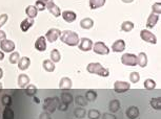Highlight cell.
I'll return each mask as SVG.
<instances>
[{"mask_svg": "<svg viewBox=\"0 0 161 119\" xmlns=\"http://www.w3.org/2000/svg\"><path fill=\"white\" fill-rule=\"evenodd\" d=\"M93 51L97 54H100V56H105V54L110 53V48L106 46L103 42L98 41L95 44H93Z\"/></svg>", "mask_w": 161, "mask_h": 119, "instance_id": "3957f363", "label": "cell"}, {"mask_svg": "<svg viewBox=\"0 0 161 119\" xmlns=\"http://www.w3.org/2000/svg\"><path fill=\"white\" fill-rule=\"evenodd\" d=\"M74 114H75V117L76 118H83L84 116H86V110H84L83 108H77L75 110V112H74Z\"/></svg>", "mask_w": 161, "mask_h": 119, "instance_id": "8d00e7d4", "label": "cell"}, {"mask_svg": "<svg viewBox=\"0 0 161 119\" xmlns=\"http://www.w3.org/2000/svg\"><path fill=\"white\" fill-rule=\"evenodd\" d=\"M60 40H61L62 43L66 44L68 46H77L79 44V36L77 32H72V30H64V32H61V35H60Z\"/></svg>", "mask_w": 161, "mask_h": 119, "instance_id": "6da1fadb", "label": "cell"}, {"mask_svg": "<svg viewBox=\"0 0 161 119\" xmlns=\"http://www.w3.org/2000/svg\"><path fill=\"white\" fill-rule=\"evenodd\" d=\"M105 4V0H90V7L92 10H97Z\"/></svg>", "mask_w": 161, "mask_h": 119, "instance_id": "d4e9b609", "label": "cell"}, {"mask_svg": "<svg viewBox=\"0 0 161 119\" xmlns=\"http://www.w3.org/2000/svg\"><path fill=\"white\" fill-rule=\"evenodd\" d=\"M58 109L60 110V111H66V110H68V103L61 102L58 105Z\"/></svg>", "mask_w": 161, "mask_h": 119, "instance_id": "ee69618b", "label": "cell"}, {"mask_svg": "<svg viewBox=\"0 0 161 119\" xmlns=\"http://www.w3.org/2000/svg\"><path fill=\"white\" fill-rule=\"evenodd\" d=\"M39 1H41V2H43V3H44V4H47V2H48V1H50V0H39Z\"/></svg>", "mask_w": 161, "mask_h": 119, "instance_id": "816d5d0a", "label": "cell"}, {"mask_svg": "<svg viewBox=\"0 0 161 119\" xmlns=\"http://www.w3.org/2000/svg\"><path fill=\"white\" fill-rule=\"evenodd\" d=\"M3 118L4 119H14V112L10 108H7L3 111Z\"/></svg>", "mask_w": 161, "mask_h": 119, "instance_id": "74e56055", "label": "cell"}, {"mask_svg": "<svg viewBox=\"0 0 161 119\" xmlns=\"http://www.w3.org/2000/svg\"><path fill=\"white\" fill-rule=\"evenodd\" d=\"M80 26L83 29H91L94 26V20L91 19V18H83L80 21Z\"/></svg>", "mask_w": 161, "mask_h": 119, "instance_id": "44dd1931", "label": "cell"}, {"mask_svg": "<svg viewBox=\"0 0 161 119\" xmlns=\"http://www.w3.org/2000/svg\"><path fill=\"white\" fill-rule=\"evenodd\" d=\"M112 50L114 52H122L125 50V42L123 40H117L112 45Z\"/></svg>", "mask_w": 161, "mask_h": 119, "instance_id": "7c38bea8", "label": "cell"}, {"mask_svg": "<svg viewBox=\"0 0 161 119\" xmlns=\"http://www.w3.org/2000/svg\"><path fill=\"white\" fill-rule=\"evenodd\" d=\"M61 99H62L63 102H65V103H68V105H69V102H73V96L69 93H62Z\"/></svg>", "mask_w": 161, "mask_h": 119, "instance_id": "ab89813d", "label": "cell"}, {"mask_svg": "<svg viewBox=\"0 0 161 119\" xmlns=\"http://www.w3.org/2000/svg\"><path fill=\"white\" fill-rule=\"evenodd\" d=\"M61 16L63 18V20L68 23H73L74 21L77 19V15H76L75 12L72 11H64L61 13Z\"/></svg>", "mask_w": 161, "mask_h": 119, "instance_id": "8fae6325", "label": "cell"}, {"mask_svg": "<svg viewBox=\"0 0 161 119\" xmlns=\"http://www.w3.org/2000/svg\"><path fill=\"white\" fill-rule=\"evenodd\" d=\"M4 59V52H2V51H0V61H2Z\"/></svg>", "mask_w": 161, "mask_h": 119, "instance_id": "c3c4849f", "label": "cell"}, {"mask_svg": "<svg viewBox=\"0 0 161 119\" xmlns=\"http://www.w3.org/2000/svg\"><path fill=\"white\" fill-rule=\"evenodd\" d=\"M33 25H34V19H32V18H26V19H24L22 22H21L20 29L25 32H28Z\"/></svg>", "mask_w": 161, "mask_h": 119, "instance_id": "e0dca14e", "label": "cell"}, {"mask_svg": "<svg viewBox=\"0 0 161 119\" xmlns=\"http://www.w3.org/2000/svg\"><path fill=\"white\" fill-rule=\"evenodd\" d=\"M61 60V54L58 49H53L51 51V61L53 63H59Z\"/></svg>", "mask_w": 161, "mask_h": 119, "instance_id": "83f0119b", "label": "cell"}, {"mask_svg": "<svg viewBox=\"0 0 161 119\" xmlns=\"http://www.w3.org/2000/svg\"><path fill=\"white\" fill-rule=\"evenodd\" d=\"M121 63L125 66H136L137 65V56L132 53H124L121 57Z\"/></svg>", "mask_w": 161, "mask_h": 119, "instance_id": "5b68a950", "label": "cell"}, {"mask_svg": "<svg viewBox=\"0 0 161 119\" xmlns=\"http://www.w3.org/2000/svg\"><path fill=\"white\" fill-rule=\"evenodd\" d=\"M158 1H159V2H160V0H158Z\"/></svg>", "mask_w": 161, "mask_h": 119, "instance_id": "db71d44e", "label": "cell"}, {"mask_svg": "<svg viewBox=\"0 0 161 119\" xmlns=\"http://www.w3.org/2000/svg\"><path fill=\"white\" fill-rule=\"evenodd\" d=\"M55 99H45V103H44V109L47 110L50 112H54L56 110V103L54 102Z\"/></svg>", "mask_w": 161, "mask_h": 119, "instance_id": "4316f807", "label": "cell"}, {"mask_svg": "<svg viewBox=\"0 0 161 119\" xmlns=\"http://www.w3.org/2000/svg\"><path fill=\"white\" fill-rule=\"evenodd\" d=\"M29 84H30L29 75L24 74V73H21V74L18 76V86H19L21 89H24Z\"/></svg>", "mask_w": 161, "mask_h": 119, "instance_id": "2e32d148", "label": "cell"}, {"mask_svg": "<svg viewBox=\"0 0 161 119\" xmlns=\"http://www.w3.org/2000/svg\"><path fill=\"white\" fill-rule=\"evenodd\" d=\"M39 119H51V116L47 112H43L39 116Z\"/></svg>", "mask_w": 161, "mask_h": 119, "instance_id": "f6af8a7d", "label": "cell"}, {"mask_svg": "<svg viewBox=\"0 0 161 119\" xmlns=\"http://www.w3.org/2000/svg\"><path fill=\"white\" fill-rule=\"evenodd\" d=\"M144 88L147 90H154L156 88V82L154 79H151V78H147L144 81Z\"/></svg>", "mask_w": 161, "mask_h": 119, "instance_id": "f546056e", "label": "cell"}, {"mask_svg": "<svg viewBox=\"0 0 161 119\" xmlns=\"http://www.w3.org/2000/svg\"><path fill=\"white\" fill-rule=\"evenodd\" d=\"M126 117L130 118V119H136L139 116V109L137 107H130L129 109L126 110Z\"/></svg>", "mask_w": 161, "mask_h": 119, "instance_id": "d6986e66", "label": "cell"}, {"mask_svg": "<svg viewBox=\"0 0 161 119\" xmlns=\"http://www.w3.org/2000/svg\"><path fill=\"white\" fill-rule=\"evenodd\" d=\"M152 13L153 14H156V15H159L161 14V3L160 2H156L152 5Z\"/></svg>", "mask_w": 161, "mask_h": 119, "instance_id": "d590c367", "label": "cell"}, {"mask_svg": "<svg viewBox=\"0 0 161 119\" xmlns=\"http://www.w3.org/2000/svg\"><path fill=\"white\" fill-rule=\"evenodd\" d=\"M130 83H133V84H137L138 82L140 81V74H139L138 72H136V71L130 72Z\"/></svg>", "mask_w": 161, "mask_h": 119, "instance_id": "d6a6232c", "label": "cell"}, {"mask_svg": "<svg viewBox=\"0 0 161 119\" xmlns=\"http://www.w3.org/2000/svg\"><path fill=\"white\" fill-rule=\"evenodd\" d=\"M121 1L124 2V3H132L134 0H121Z\"/></svg>", "mask_w": 161, "mask_h": 119, "instance_id": "681fc988", "label": "cell"}, {"mask_svg": "<svg viewBox=\"0 0 161 119\" xmlns=\"http://www.w3.org/2000/svg\"><path fill=\"white\" fill-rule=\"evenodd\" d=\"M130 89V85L127 82L117 81L114 84V91L116 93H124Z\"/></svg>", "mask_w": 161, "mask_h": 119, "instance_id": "ba28073f", "label": "cell"}, {"mask_svg": "<svg viewBox=\"0 0 161 119\" xmlns=\"http://www.w3.org/2000/svg\"><path fill=\"white\" fill-rule=\"evenodd\" d=\"M42 67L47 72H53L55 70V63H53L51 60H44L42 63Z\"/></svg>", "mask_w": 161, "mask_h": 119, "instance_id": "7402d4cb", "label": "cell"}, {"mask_svg": "<svg viewBox=\"0 0 161 119\" xmlns=\"http://www.w3.org/2000/svg\"><path fill=\"white\" fill-rule=\"evenodd\" d=\"M25 14L28 15L29 18L34 19V18H36V16H37L38 11H37V8L35 7V5H29V7H26L25 8Z\"/></svg>", "mask_w": 161, "mask_h": 119, "instance_id": "603a6c76", "label": "cell"}, {"mask_svg": "<svg viewBox=\"0 0 161 119\" xmlns=\"http://www.w3.org/2000/svg\"><path fill=\"white\" fill-rule=\"evenodd\" d=\"M159 21V15H156V14H153L152 13L150 16L147 18V28H154L155 25L157 24V22Z\"/></svg>", "mask_w": 161, "mask_h": 119, "instance_id": "9a60e30c", "label": "cell"}, {"mask_svg": "<svg viewBox=\"0 0 161 119\" xmlns=\"http://www.w3.org/2000/svg\"><path fill=\"white\" fill-rule=\"evenodd\" d=\"M75 102L77 105L79 106H86L87 105V102H86V97H83V96H81V95H79L77 96L75 98Z\"/></svg>", "mask_w": 161, "mask_h": 119, "instance_id": "f35d334b", "label": "cell"}, {"mask_svg": "<svg viewBox=\"0 0 161 119\" xmlns=\"http://www.w3.org/2000/svg\"><path fill=\"white\" fill-rule=\"evenodd\" d=\"M151 106L152 108L155 109V110H161V98L160 97H155V98H152L151 99Z\"/></svg>", "mask_w": 161, "mask_h": 119, "instance_id": "f1b7e54d", "label": "cell"}, {"mask_svg": "<svg viewBox=\"0 0 161 119\" xmlns=\"http://www.w3.org/2000/svg\"><path fill=\"white\" fill-rule=\"evenodd\" d=\"M3 77V71H2V69L0 68V79Z\"/></svg>", "mask_w": 161, "mask_h": 119, "instance_id": "f907efd6", "label": "cell"}, {"mask_svg": "<svg viewBox=\"0 0 161 119\" xmlns=\"http://www.w3.org/2000/svg\"><path fill=\"white\" fill-rule=\"evenodd\" d=\"M8 19V16L7 14L0 15V28H1V27L3 26L5 23H7Z\"/></svg>", "mask_w": 161, "mask_h": 119, "instance_id": "b9f144b4", "label": "cell"}, {"mask_svg": "<svg viewBox=\"0 0 161 119\" xmlns=\"http://www.w3.org/2000/svg\"><path fill=\"white\" fill-rule=\"evenodd\" d=\"M134 27H135V25H134V23L132 21H124V22L121 24V30H122V32H132L134 29Z\"/></svg>", "mask_w": 161, "mask_h": 119, "instance_id": "484cf974", "label": "cell"}, {"mask_svg": "<svg viewBox=\"0 0 161 119\" xmlns=\"http://www.w3.org/2000/svg\"><path fill=\"white\" fill-rule=\"evenodd\" d=\"M15 43L12 40L4 39L2 41H0V48H1L2 52H13L15 50Z\"/></svg>", "mask_w": 161, "mask_h": 119, "instance_id": "52a82bcc", "label": "cell"}, {"mask_svg": "<svg viewBox=\"0 0 161 119\" xmlns=\"http://www.w3.org/2000/svg\"><path fill=\"white\" fill-rule=\"evenodd\" d=\"M89 118L90 119H99L100 118V112L98 111V110H96V109H93V110H90V112H89Z\"/></svg>", "mask_w": 161, "mask_h": 119, "instance_id": "e575fe53", "label": "cell"}, {"mask_svg": "<svg viewBox=\"0 0 161 119\" xmlns=\"http://www.w3.org/2000/svg\"><path fill=\"white\" fill-rule=\"evenodd\" d=\"M140 38L145 41L147 43L150 44H156L157 43V38L153 32H150L148 29H142L140 32Z\"/></svg>", "mask_w": 161, "mask_h": 119, "instance_id": "277c9868", "label": "cell"}, {"mask_svg": "<svg viewBox=\"0 0 161 119\" xmlns=\"http://www.w3.org/2000/svg\"><path fill=\"white\" fill-rule=\"evenodd\" d=\"M35 48L38 51H40V52L47 49V39H45V37H39V38L36 40Z\"/></svg>", "mask_w": 161, "mask_h": 119, "instance_id": "4fadbf2b", "label": "cell"}, {"mask_svg": "<svg viewBox=\"0 0 161 119\" xmlns=\"http://www.w3.org/2000/svg\"><path fill=\"white\" fill-rule=\"evenodd\" d=\"M26 88V94L30 96H34L36 93H37V87L35 86V85H28V86L25 87Z\"/></svg>", "mask_w": 161, "mask_h": 119, "instance_id": "1f68e13d", "label": "cell"}, {"mask_svg": "<svg viewBox=\"0 0 161 119\" xmlns=\"http://www.w3.org/2000/svg\"><path fill=\"white\" fill-rule=\"evenodd\" d=\"M103 119H117V118H116V116L113 114H108V113H105V114H103Z\"/></svg>", "mask_w": 161, "mask_h": 119, "instance_id": "bcb514c9", "label": "cell"}, {"mask_svg": "<svg viewBox=\"0 0 161 119\" xmlns=\"http://www.w3.org/2000/svg\"><path fill=\"white\" fill-rule=\"evenodd\" d=\"M72 86H73V83H72L71 78L62 77L61 79H60L59 89H61V90H69V89H71Z\"/></svg>", "mask_w": 161, "mask_h": 119, "instance_id": "ac0fdd59", "label": "cell"}, {"mask_svg": "<svg viewBox=\"0 0 161 119\" xmlns=\"http://www.w3.org/2000/svg\"><path fill=\"white\" fill-rule=\"evenodd\" d=\"M137 65H139L141 68H144L147 65V53L140 52L137 56Z\"/></svg>", "mask_w": 161, "mask_h": 119, "instance_id": "ffe728a7", "label": "cell"}, {"mask_svg": "<svg viewBox=\"0 0 161 119\" xmlns=\"http://www.w3.org/2000/svg\"><path fill=\"white\" fill-rule=\"evenodd\" d=\"M35 7L37 8V11H44L45 10V4L43 3V2H41V1H36V4H35Z\"/></svg>", "mask_w": 161, "mask_h": 119, "instance_id": "7bdbcfd3", "label": "cell"}, {"mask_svg": "<svg viewBox=\"0 0 161 119\" xmlns=\"http://www.w3.org/2000/svg\"><path fill=\"white\" fill-rule=\"evenodd\" d=\"M86 98L87 102H95L97 98V93L94 90H89L86 93Z\"/></svg>", "mask_w": 161, "mask_h": 119, "instance_id": "4dcf8cb0", "label": "cell"}, {"mask_svg": "<svg viewBox=\"0 0 161 119\" xmlns=\"http://www.w3.org/2000/svg\"><path fill=\"white\" fill-rule=\"evenodd\" d=\"M86 70L89 73L97 74L99 76H102V77H106V76L110 75L108 69L104 68L100 63H90L86 67Z\"/></svg>", "mask_w": 161, "mask_h": 119, "instance_id": "7a4b0ae2", "label": "cell"}, {"mask_svg": "<svg viewBox=\"0 0 161 119\" xmlns=\"http://www.w3.org/2000/svg\"><path fill=\"white\" fill-rule=\"evenodd\" d=\"M120 109V102L118 99H114L110 102L108 103V110L112 112V113H115V112H118Z\"/></svg>", "mask_w": 161, "mask_h": 119, "instance_id": "cb8c5ba5", "label": "cell"}, {"mask_svg": "<svg viewBox=\"0 0 161 119\" xmlns=\"http://www.w3.org/2000/svg\"><path fill=\"white\" fill-rule=\"evenodd\" d=\"M61 35V30L58 28H51L50 30H47V32L45 33V39H47V42L50 43H54L56 42L58 38Z\"/></svg>", "mask_w": 161, "mask_h": 119, "instance_id": "8992f818", "label": "cell"}, {"mask_svg": "<svg viewBox=\"0 0 161 119\" xmlns=\"http://www.w3.org/2000/svg\"><path fill=\"white\" fill-rule=\"evenodd\" d=\"M78 47L80 50L82 51H90L92 50L93 48V42L92 40L89 39V38H82L79 41V44H78Z\"/></svg>", "mask_w": 161, "mask_h": 119, "instance_id": "30bf717a", "label": "cell"}, {"mask_svg": "<svg viewBox=\"0 0 161 119\" xmlns=\"http://www.w3.org/2000/svg\"><path fill=\"white\" fill-rule=\"evenodd\" d=\"M45 8H47L48 12H50L54 17H59L60 15H61V10H60V7L58 5L55 4V2H54L53 0H50V1L45 4Z\"/></svg>", "mask_w": 161, "mask_h": 119, "instance_id": "9c48e42d", "label": "cell"}, {"mask_svg": "<svg viewBox=\"0 0 161 119\" xmlns=\"http://www.w3.org/2000/svg\"><path fill=\"white\" fill-rule=\"evenodd\" d=\"M1 102H2V105L5 106V107H8V106H10L11 103H12V99H11V97L8 96V95H4L3 97H2Z\"/></svg>", "mask_w": 161, "mask_h": 119, "instance_id": "60d3db41", "label": "cell"}, {"mask_svg": "<svg viewBox=\"0 0 161 119\" xmlns=\"http://www.w3.org/2000/svg\"><path fill=\"white\" fill-rule=\"evenodd\" d=\"M0 90H2V84L0 83Z\"/></svg>", "mask_w": 161, "mask_h": 119, "instance_id": "f5cc1de1", "label": "cell"}, {"mask_svg": "<svg viewBox=\"0 0 161 119\" xmlns=\"http://www.w3.org/2000/svg\"><path fill=\"white\" fill-rule=\"evenodd\" d=\"M20 59V54L19 52H16V51H14V52H12L11 53V56H10V63L11 64H17L18 63V61H19Z\"/></svg>", "mask_w": 161, "mask_h": 119, "instance_id": "836d02e7", "label": "cell"}, {"mask_svg": "<svg viewBox=\"0 0 161 119\" xmlns=\"http://www.w3.org/2000/svg\"><path fill=\"white\" fill-rule=\"evenodd\" d=\"M7 39V35H5V32H3V30L0 29V41H2V40Z\"/></svg>", "mask_w": 161, "mask_h": 119, "instance_id": "7dc6e473", "label": "cell"}, {"mask_svg": "<svg viewBox=\"0 0 161 119\" xmlns=\"http://www.w3.org/2000/svg\"><path fill=\"white\" fill-rule=\"evenodd\" d=\"M17 64H18V68L24 71V70L29 69L30 65H31V60H30V57H22L19 59Z\"/></svg>", "mask_w": 161, "mask_h": 119, "instance_id": "5bb4252c", "label": "cell"}]
</instances>
